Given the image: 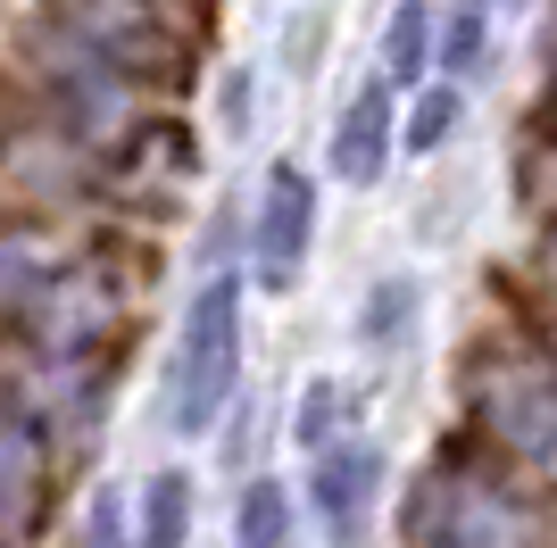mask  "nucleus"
Instances as JSON below:
<instances>
[{
	"label": "nucleus",
	"instance_id": "obj_12",
	"mask_svg": "<svg viewBox=\"0 0 557 548\" xmlns=\"http://www.w3.org/2000/svg\"><path fill=\"white\" fill-rule=\"evenodd\" d=\"M342 408H349L342 383H308V390H300V415H292V440H300L308 457L333 449V440H342Z\"/></svg>",
	"mask_w": 557,
	"mask_h": 548
},
{
	"label": "nucleus",
	"instance_id": "obj_10",
	"mask_svg": "<svg viewBox=\"0 0 557 548\" xmlns=\"http://www.w3.org/2000/svg\"><path fill=\"white\" fill-rule=\"evenodd\" d=\"M458 125H466V91H458V84H433V91H417V109H408V125H399V150L433 159Z\"/></svg>",
	"mask_w": 557,
	"mask_h": 548
},
{
	"label": "nucleus",
	"instance_id": "obj_3",
	"mask_svg": "<svg viewBox=\"0 0 557 548\" xmlns=\"http://www.w3.org/2000/svg\"><path fill=\"white\" fill-rule=\"evenodd\" d=\"M308 241H317V183L300 166H275L267 191H258V216H250V274L258 291H292L308 266Z\"/></svg>",
	"mask_w": 557,
	"mask_h": 548
},
{
	"label": "nucleus",
	"instance_id": "obj_9",
	"mask_svg": "<svg viewBox=\"0 0 557 548\" xmlns=\"http://www.w3.org/2000/svg\"><path fill=\"white\" fill-rule=\"evenodd\" d=\"M191 540V482L184 474H150L134 515V548H184Z\"/></svg>",
	"mask_w": 557,
	"mask_h": 548
},
{
	"label": "nucleus",
	"instance_id": "obj_13",
	"mask_svg": "<svg viewBox=\"0 0 557 548\" xmlns=\"http://www.w3.org/2000/svg\"><path fill=\"white\" fill-rule=\"evenodd\" d=\"M84 548H134V524H125L116 490H100V499H92V515H84Z\"/></svg>",
	"mask_w": 557,
	"mask_h": 548
},
{
	"label": "nucleus",
	"instance_id": "obj_6",
	"mask_svg": "<svg viewBox=\"0 0 557 548\" xmlns=\"http://www.w3.org/2000/svg\"><path fill=\"white\" fill-rule=\"evenodd\" d=\"M483 59H491V0H449L433 17V67H442V84H474Z\"/></svg>",
	"mask_w": 557,
	"mask_h": 548
},
{
	"label": "nucleus",
	"instance_id": "obj_11",
	"mask_svg": "<svg viewBox=\"0 0 557 548\" xmlns=\"http://www.w3.org/2000/svg\"><path fill=\"white\" fill-rule=\"evenodd\" d=\"M292 540V499H283V482L258 474L242 490V515H233V548H283Z\"/></svg>",
	"mask_w": 557,
	"mask_h": 548
},
{
	"label": "nucleus",
	"instance_id": "obj_7",
	"mask_svg": "<svg viewBox=\"0 0 557 548\" xmlns=\"http://www.w3.org/2000/svg\"><path fill=\"white\" fill-rule=\"evenodd\" d=\"M417 308H424V291H417V274H383L367 291V308H358V341L383 358V349H408L417 341Z\"/></svg>",
	"mask_w": 557,
	"mask_h": 548
},
{
	"label": "nucleus",
	"instance_id": "obj_2",
	"mask_svg": "<svg viewBox=\"0 0 557 548\" xmlns=\"http://www.w3.org/2000/svg\"><path fill=\"white\" fill-rule=\"evenodd\" d=\"M474 433L491 440L499 465H557V374L533 358L499 365L491 383H474Z\"/></svg>",
	"mask_w": 557,
	"mask_h": 548
},
{
	"label": "nucleus",
	"instance_id": "obj_4",
	"mask_svg": "<svg viewBox=\"0 0 557 548\" xmlns=\"http://www.w3.org/2000/svg\"><path fill=\"white\" fill-rule=\"evenodd\" d=\"M374 482H383V457H374L367 440H333V449H317L308 499H317V524L333 532V548H349V540H358V515H367Z\"/></svg>",
	"mask_w": 557,
	"mask_h": 548
},
{
	"label": "nucleus",
	"instance_id": "obj_8",
	"mask_svg": "<svg viewBox=\"0 0 557 548\" xmlns=\"http://www.w3.org/2000/svg\"><path fill=\"white\" fill-rule=\"evenodd\" d=\"M424 67H433V9H424V0H399L392 25H383V75H374V84L383 91L424 84Z\"/></svg>",
	"mask_w": 557,
	"mask_h": 548
},
{
	"label": "nucleus",
	"instance_id": "obj_5",
	"mask_svg": "<svg viewBox=\"0 0 557 548\" xmlns=\"http://www.w3.org/2000/svg\"><path fill=\"white\" fill-rule=\"evenodd\" d=\"M392 141H399V109H392V91H383V84H367L342 109V125H333V175H342V183H383Z\"/></svg>",
	"mask_w": 557,
	"mask_h": 548
},
{
	"label": "nucleus",
	"instance_id": "obj_1",
	"mask_svg": "<svg viewBox=\"0 0 557 548\" xmlns=\"http://www.w3.org/2000/svg\"><path fill=\"white\" fill-rule=\"evenodd\" d=\"M242 383V274L216 266L184 308V341H175V383H166V433L200 440L233 408Z\"/></svg>",
	"mask_w": 557,
	"mask_h": 548
}]
</instances>
